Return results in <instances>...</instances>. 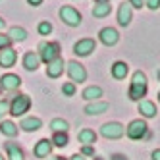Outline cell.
Returning <instances> with one entry per match:
<instances>
[{"label": "cell", "mask_w": 160, "mask_h": 160, "mask_svg": "<svg viewBox=\"0 0 160 160\" xmlns=\"http://www.w3.org/2000/svg\"><path fill=\"white\" fill-rule=\"evenodd\" d=\"M37 54H39L41 62L50 64V62H54L56 58H60V44L56 42V41H42V42L39 44Z\"/></svg>", "instance_id": "1"}, {"label": "cell", "mask_w": 160, "mask_h": 160, "mask_svg": "<svg viewBox=\"0 0 160 160\" xmlns=\"http://www.w3.org/2000/svg\"><path fill=\"white\" fill-rule=\"evenodd\" d=\"M125 135H128L129 139H133V141H139V139H143V137H147L148 135V125H147V122L141 120V118L129 122V125L125 128Z\"/></svg>", "instance_id": "2"}, {"label": "cell", "mask_w": 160, "mask_h": 160, "mask_svg": "<svg viewBox=\"0 0 160 160\" xmlns=\"http://www.w3.org/2000/svg\"><path fill=\"white\" fill-rule=\"evenodd\" d=\"M31 108V98L27 95H16L10 100V114L12 116H23Z\"/></svg>", "instance_id": "3"}, {"label": "cell", "mask_w": 160, "mask_h": 160, "mask_svg": "<svg viewBox=\"0 0 160 160\" xmlns=\"http://www.w3.org/2000/svg\"><path fill=\"white\" fill-rule=\"evenodd\" d=\"M60 18H62L64 23L70 25V27H79V25H81V21H83L81 14H79L73 6H62L60 8Z\"/></svg>", "instance_id": "4"}, {"label": "cell", "mask_w": 160, "mask_h": 160, "mask_svg": "<svg viewBox=\"0 0 160 160\" xmlns=\"http://www.w3.org/2000/svg\"><path fill=\"white\" fill-rule=\"evenodd\" d=\"M66 70H68V75H70L72 83H83L87 79V70L75 60H70L66 64Z\"/></svg>", "instance_id": "5"}, {"label": "cell", "mask_w": 160, "mask_h": 160, "mask_svg": "<svg viewBox=\"0 0 160 160\" xmlns=\"http://www.w3.org/2000/svg\"><path fill=\"white\" fill-rule=\"evenodd\" d=\"M125 133V128L120 122H106L100 128V135L106 137V139H122Z\"/></svg>", "instance_id": "6"}, {"label": "cell", "mask_w": 160, "mask_h": 160, "mask_svg": "<svg viewBox=\"0 0 160 160\" xmlns=\"http://www.w3.org/2000/svg\"><path fill=\"white\" fill-rule=\"evenodd\" d=\"M98 39H100L102 44H106V47H114V44L120 41V33L114 27H104V29H100Z\"/></svg>", "instance_id": "7"}, {"label": "cell", "mask_w": 160, "mask_h": 160, "mask_svg": "<svg viewBox=\"0 0 160 160\" xmlns=\"http://www.w3.org/2000/svg\"><path fill=\"white\" fill-rule=\"evenodd\" d=\"M133 19V8L129 6V2H122L118 8V23L122 27H128Z\"/></svg>", "instance_id": "8"}, {"label": "cell", "mask_w": 160, "mask_h": 160, "mask_svg": "<svg viewBox=\"0 0 160 160\" xmlns=\"http://www.w3.org/2000/svg\"><path fill=\"white\" fill-rule=\"evenodd\" d=\"M93 50H97V42L93 39H81V41H77L75 47H73V52L77 56H89Z\"/></svg>", "instance_id": "9"}, {"label": "cell", "mask_w": 160, "mask_h": 160, "mask_svg": "<svg viewBox=\"0 0 160 160\" xmlns=\"http://www.w3.org/2000/svg\"><path fill=\"white\" fill-rule=\"evenodd\" d=\"M19 85H21V79L16 73H6L0 79V89L2 91H16V89H19Z\"/></svg>", "instance_id": "10"}, {"label": "cell", "mask_w": 160, "mask_h": 160, "mask_svg": "<svg viewBox=\"0 0 160 160\" xmlns=\"http://www.w3.org/2000/svg\"><path fill=\"white\" fill-rule=\"evenodd\" d=\"M52 141L50 139H41L37 145H35V151H33V152H35V156L37 158H48L50 156V152H52Z\"/></svg>", "instance_id": "11"}, {"label": "cell", "mask_w": 160, "mask_h": 160, "mask_svg": "<svg viewBox=\"0 0 160 160\" xmlns=\"http://www.w3.org/2000/svg\"><path fill=\"white\" fill-rule=\"evenodd\" d=\"M18 60V52L10 47V48H4V50H0V66L2 68H12Z\"/></svg>", "instance_id": "12"}, {"label": "cell", "mask_w": 160, "mask_h": 160, "mask_svg": "<svg viewBox=\"0 0 160 160\" xmlns=\"http://www.w3.org/2000/svg\"><path fill=\"white\" fill-rule=\"evenodd\" d=\"M108 108H110V104H108V102H104V100L89 102V104L85 106V114H89V116H98V114H104Z\"/></svg>", "instance_id": "13"}, {"label": "cell", "mask_w": 160, "mask_h": 160, "mask_svg": "<svg viewBox=\"0 0 160 160\" xmlns=\"http://www.w3.org/2000/svg\"><path fill=\"white\" fill-rule=\"evenodd\" d=\"M19 128L23 129V131H39L41 128H42V122H41V118H35V116H29V118H23L19 122Z\"/></svg>", "instance_id": "14"}, {"label": "cell", "mask_w": 160, "mask_h": 160, "mask_svg": "<svg viewBox=\"0 0 160 160\" xmlns=\"http://www.w3.org/2000/svg\"><path fill=\"white\" fill-rule=\"evenodd\" d=\"M4 147H6V152H8L10 160H25V154L21 151V147H18V143L8 141V143H4Z\"/></svg>", "instance_id": "15"}, {"label": "cell", "mask_w": 160, "mask_h": 160, "mask_svg": "<svg viewBox=\"0 0 160 160\" xmlns=\"http://www.w3.org/2000/svg\"><path fill=\"white\" fill-rule=\"evenodd\" d=\"M64 58H56L54 62H50V64H47V75L48 77H52V79H56V77H60V73L64 72Z\"/></svg>", "instance_id": "16"}, {"label": "cell", "mask_w": 160, "mask_h": 160, "mask_svg": "<svg viewBox=\"0 0 160 160\" xmlns=\"http://www.w3.org/2000/svg\"><path fill=\"white\" fill-rule=\"evenodd\" d=\"M147 95V85H141V83H131L129 85V91H128V97L131 100H143V97Z\"/></svg>", "instance_id": "17"}, {"label": "cell", "mask_w": 160, "mask_h": 160, "mask_svg": "<svg viewBox=\"0 0 160 160\" xmlns=\"http://www.w3.org/2000/svg\"><path fill=\"white\" fill-rule=\"evenodd\" d=\"M39 66H41V58H39L37 52H27L23 56V68L27 72H35Z\"/></svg>", "instance_id": "18"}, {"label": "cell", "mask_w": 160, "mask_h": 160, "mask_svg": "<svg viewBox=\"0 0 160 160\" xmlns=\"http://www.w3.org/2000/svg\"><path fill=\"white\" fill-rule=\"evenodd\" d=\"M128 73H129V66L125 64V62L118 60V62L112 64V77L114 79H125V75H128Z\"/></svg>", "instance_id": "19"}, {"label": "cell", "mask_w": 160, "mask_h": 160, "mask_svg": "<svg viewBox=\"0 0 160 160\" xmlns=\"http://www.w3.org/2000/svg\"><path fill=\"white\" fill-rule=\"evenodd\" d=\"M139 112H141V116L143 118H154L156 116V106H154V102L151 100H139Z\"/></svg>", "instance_id": "20"}, {"label": "cell", "mask_w": 160, "mask_h": 160, "mask_svg": "<svg viewBox=\"0 0 160 160\" xmlns=\"http://www.w3.org/2000/svg\"><path fill=\"white\" fill-rule=\"evenodd\" d=\"M8 37H10V41H12V42H23V41L27 39V31H25L23 27L14 25V27H10Z\"/></svg>", "instance_id": "21"}, {"label": "cell", "mask_w": 160, "mask_h": 160, "mask_svg": "<svg viewBox=\"0 0 160 160\" xmlns=\"http://www.w3.org/2000/svg\"><path fill=\"white\" fill-rule=\"evenodd\" d=\"M85 100H89V102H97L100 97H102V89L98 87V85H91V87H87L85 91H83V95H81Z\"/></svg>", "instance_id": "22"}, {"label": "cell", "mask_w": 160, "mask_h": 160, "mask_svg": "<svg viewBox=\"0 0 160 160\" xmlns=\"http://www.w3.org/2000/svg\"><path fill=\"white\" fill-rule=\"evenodd\" d=\"M19 131V128L14 123V122H10V120H2L0 122V133L6 135V137H16Z\"/></svg>", "instance_id": "23"}, {"label": "cell", "mask_w": 160, "mask_h": 160, "mask_svg": "<svg viewBox=\"0 0 160 160\" xmlns=\"http://www.w3.org/2000/svg\"><path fill=\"white\" fill-rule=\"evenodd\" d=\"M77 139H79V143H83V147L85 145L93 147L97 143V133L93 129H81V131H79V135H77Z\"/></svg>", "instance_id": "24"}, {"label": "cell", "mask_w": 160, "mask_h": 160, "mask_svg": "<svg viewBox=\"0 0 160 160\" xmlns=\"http://www.w3.org/2000/svg\"><path fill=\"white\" fill-rule=\"evenodd\" d=\"M50 129L54 133H68V129H70V125H68V122L64 118H54L50 122Z\"/></svg>", "instance_id": "25"}, {"label": "cell", "mask_w": 160, "mask_h": 160, "mask_svg": "<svg viewBox=\"0 0 160 160\" xmlns=\"http://www.w3.org/2000/svg\"><path fill=\"white\" fill-rule=\"evenodd\" d=\"M110 10H112L110 2H108V4H95V8H93V16H95V18H106V16L110 14Z\"/></svg>", "instance_id": "26"}, {"label": "cell", "mask_w": 160, "mask_h": 160, "mask_svg": "<svg viewBox=\"0 0 160 160\" xmlns=\"http://www.w3.org/2000/svg\"><path fill=\"white\" fill-rule=\"evenodd\" d=\"M52 145L54 147H60V148H64L68 143H70V137H68V133H54V137H52Z\"/></svg>", "instance_id": "27"}, {"label": "cell", "mask_w": 160, "mask_h": 160, "mask_svg": "<svg viewBox=\"0 0 160 160\" xmlns=\"http://www.w3.org/2000/svg\"><path fill=\"white\" fill-rule=\"evenodd\" d=\"M62 93H64L66 97H73V95H75V83H72V81H70V83H64V85H62Z\"/></svg>", "instance_id": "28"}, {"label": "cell", "mask_w": 160, "mask_h": 160, "mask_svg": "<svg viewBox=\"0 0 160 160\" xmlns=\"http://www.w3.org/2000/svg\"><path fill=\"white\" fill-rule=\"evenodd\" d=\"M39 33L41 35H50L52 33V23H48V21H41L39 23Z\"/></svg>", "instance_id": "29"}, {"label": "cell", "mask_w": 160, "mask_h": 160, "mask_svg": "<svg viewBox=\"0 0 160 160\" xmlns=\"http://www.w3.org/2000/svg\"><path fill=\"white\" fill-rule=\"evenodd\" d=\"M131 83H141V85H147V75L143 72H135L133 77H131Z\"/></svg>", "instance_id": "30"}, {"label": "cell", "mask_w": 160, "mask_h": 160, "mask_svg": "<svg viewBox=\"0 0 160 160\" xmlns=\"http://www.w3.org/2000/svg\"><path fill=\"white\" fill-rule=\"evenodd\" d=\"M8 112H10V100L2 98V100H0V122H2V116L8 114Z\"/></svg>", "instance_id": "31"}, {"label": "cell", "mask_w": 160, "mask_h": 160, "mask_svg": "<svg viewBox=\"0 0 160 160\" xmlns=\"http://www.w3.org/2000/svg\"><path fill=\"white\" fill-rule=\"evenodd\" d=\"M10 44H12V41H10V37H8V35H0V50L10 48Z\"/></svg>", "instance_id": "32"}, {"label": "cell", "mask_w": 160, "mask_h": 160, "mask_svg": "<svg viewBox=\"0 0 160 160\" xmlns=\"http://www.w3.org/2000/svg\"><path fill=\"white\" fill-rule=\"evenodd\" d=\"M81 156H95V148L91 147V145H85L81 148Z\"/></svg>", "instance_id": "33"}, {"label": "cell", "mask_w": 160, "mask_h": 160, "mask_svg": "<svg viewBox=\"0 0 160 160\" xmlns=\"http://www.w3.org/2000/svg\"><path fill=\"white\" fill-rule=\"evenodd\" d=\"M145 6H148L151 10H158L160 8V0H145Z\"/></svg>", "instance_id": "34"}, {"label": "cell", "mask_w": 160, "mask_h": 160, "mask_svg": "<svg viewBox=\"0 0 160 160\" xmlns=\"http://www.w3.org/2000/svg\"><path fill=\"white\" fill-rule=\"evenodd\" d=\"M128 2H129L131 8H137V10H141L145 6V0H128Z\"/></svg>", "instance_id": "35"}, {"label": "cell", "mask_w": 160, "mask_h": 160, "mask_svg": "<svg viewBox=\"0 0 160 160\" xmlns=\"http://www.w3.org/2000/svg\"><path fill=\"white\" fill-rule=\"evenodd\" d=\"M110 160H128V156L118 152V154H112V156H110Z\"/></svg>", "instance_id": "36"}, {"label": "cell", "mask_w": 160, "mask_h": 160, "mask_svg": "<svg viewBox=\"0 0 160 160\" xmlns=\"http://www.w3.org/2000/svg\"><path fill=\"white\" fill-rule=\"evenodd\" d=\"M152 160H160V148H156V151H152Z\"/></svg>", "instance_id": "37"}, {"label": "cell", "mask_w": 160, "mask_h": 160, "mask_svg": "<svg viewBox=\"0 0 160 160\" xmlns=\"http://www.w3.org/2000/svg\"><path fill=\"white\" fill-rule=\"evenodd\" d=\"M27 2H29L31 6H41V4H42V0H27Z\"/></svg>", "instance_id": "38"}, {"label": "cell", "mask_w": 160, "mask_h": 160, "mask_svg": "<svg viewBox=\"0 0 160 160\" xmlns=\"http://www.w3.org/2000/svg\"><path fill=\"white\" fill-rule=\"evenodd\" d=\"M68 160H87L85 156H81V154H73L72 158H68Z\"/></svg>", "instance_id": "39"}, {"label": "cell", "mask_w": 160, "mask_h": 160, "mask_svg": "<svg viewBox=\"0 0 160 160\" xmlns=\"http://www.w3.org/2000/svg\"><path fill=\"white\" fill-rule=\"evenodd\" d=\"M47 160H68V158H64V156H48Z\"/></svg>", "instance_id": "40"}, {"label": "cell", "mask_w": 160, "mask_h": 160, "mask_svg": "<svg viewBox=\"0 0 160 160\" xmlns=\"http://www.w3.org/2000/svg\"><path fill=\"white\" fill-rule=\"evenodd\" d=\"M4 25H6V19H2V18H0V31L4 29Z\"/></svg>", "instance_id": "41"}, {"label": "cell", "mask_w": 160, "mask_h": 160, "mask_svg": "<svg viewBox=\"0 0 160 160\" xmlns=\"http://www.w3.org/2000/svg\"><path fill=\"white\" fill-rule=\"evenodd\" d=\"M95 2H97V4H108L110 0H95Z\"/></svg>", "instance_id": "42"}, {"label": "cell", "mask_w": 160, "mask_h": 160, "mask_svg": "<svg viewBox=\"0 0 160 160\" xmlns=\"http://www.w3.org/2000/svg\"><path fill=\"white\" fill-rule=\"evenodd\" d=\"M0 160H6V156H2V152H0Z\"/></svg>", "instance_id": "43"}, {"label": "cell", "mask_w": 160, "mask_h": 160, "mask_svg": "<svg viewBox=\"0 0 160 160\" xmlns=\"http://www.w3.org/2000/svg\"><path fill=\"white\" fill-rule=\"evenodd\" d=\"M158 79H160V72H158Z\"/></svg>", "instance_id": "44"}, {"label": "cell", "mask_w": 160, "mask_h": 160, "mask_svg": "<svg viewBox=\"0 0 160 160\" xmlns=\"http://www.w3.org/2000/svg\"><path fill=\"white\" fill-rule=\"evenodd\" d=\"M158 100H160V93H158Z\"/></svg>", "instance_id": "45"}, {"label": "cell", "mask_w": 160, "mask_h": 160, "mask_svg": "<svg viewBox=\"0 0 160 160\" xmlns=\"http://www.w3.org/2000/svg\"><path fill=\"white\" fill-rule=\"evenodd\" d=\"M0 91H2V89H0Z\"/></svg>", "instance_id": "46"}]
</instances>
